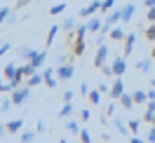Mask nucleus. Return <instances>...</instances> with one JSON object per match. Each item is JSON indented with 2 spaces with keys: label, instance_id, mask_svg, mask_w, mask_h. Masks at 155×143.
<instances>
[{
  "label": "nucleus",
  "instance_id": "22",
  "mask_svg": "<svg viewBox=\"0 0 155 143\" xmlns=\"http://www.w3.org/2000/svg\"><path fill=\"white\" fill-rule=\"evenodd\" d=\"M113 127L117 129V134H120V136H127V132H129V127H127L120 117H115V120H113Z\"/></svg>",
  "mask_w": 155,
  "mask_h": 143
},
{
  "label": "nucleus",
  "instance_id": "23",
  "mask_svg": "<svg viewBox=\"0 0 155 143\" xmlns=\"http://www.w3.org/2000/svg\"><path fill=\"white\" fill-rule=\"evenodd\" d=\"M132 96H134V106H146V103H148V96H146V92H139V89H136Z\"/></svg>",
  "mask_w": 155,
  "mask_h": 143
},
{
  "label": "nucleus",
  "instance_id": "11",
  "mask_svg": "<svg viewBox=\"0 0 155 143\" xmlns=\"http://www.w3.org/2000/svg\"><path fill=\"white\" fill-rule=\"evenodd\" d=\"M117 101H120V106H122L125 110H134V96H132V94H127V92H122Z\"/></svg>",
  "mask_w": 155,
  "mask_h": 143
},
{
  "label": "nucleus",
  "instance_id": "29",
  "mask_svg": "<svg viewBox=\"0 0 155 143\" xmlns=\"http://www.w3.org/2000/svg\"><path fill=\"white\" fill-rule=\"evenodd\" d=\"M14 87H12L10 80H0V94H5V92H12Z\"/></svg>",
  "mask_w": 155,
  "mask_h": 143
},
{
  "label": "nucleus",
  "instance_id": "52",
  "mask_svg": "<svg viewBox=\"0 0 155 143\" xmlns=\"http://www.w3.org/2000/svg\"><path fill=\"white\" fill-rule=\"evenodd\" d=\"M143 5H146V7H153V5H155V0H143Z\"/></svg>",
  "mask_w": 155,
  "mask_h": 143
},
{
  "label": "nucleus",
  "instance_id": "14",
  "mask_svg": "<svg viewBox=\"0 0 155 143\" xmlns=\"http://www.w3.org/2000/svg\"><path fill=\"white\" fill-rule=\"evenodd\" d=\"M45 61H47V52H45V49H42V52H35L33 59H31V63H33L35 68H42V66H45Z\"/></svg>",
  "mask_w": 155,
  "mask_h": 143
},
{
  "label": "nucleus",
  "instance_id": "51",
  "mask_svg": "<svg viewBox=\"0 0 155 143\" xmlns=\"http://www.w3.org/2000/svg\"><path fill=\"white\" fill-rule=\"evenodd\" d=\"M5 134H7V129H5V124H0V138H2Z\"/></svg>",
  "mask_w": 155,
  "mask_h": 143
},
{
  "label": "nucleus",
  "instance_id": "47",
  "mask_svg": "<svg viewBox=\"0 0 155 143\" xmlns=\"http://www.w3.org/2000/svg\"><path fill=\"white\" fill-rule=\"evenodd\" d=\"M31 0H17V5H14V10H21V7H26Z\"/></svg>",
  "mask_w": 155,
  "mask_h": 143
},
{
  "label": "nucleus",
  "instance_id": "42",
  "mask_svg": "<svg viewBox=\"0 0 155 143\" xmlns=\"http://www.w3.org/2000/svg\"><path fill=\"white\" fill-rule=\"evenodd\" d=\"M10 49H12V45H10V42H2V45H0V57H5V54H7Z\"/></svg>",
  "mask_w": 155,
  "mask_h": 143
},
{
  "label": "nucleus",
  "instance_id": "3",
  "mask_svg": "<svg viewBox=\"0 0 155 143\" xmlns=\"http://www.w3.org/2000/svg\"><path fill=\"white\" fill-rule=\"evenodd\" d=\"M54 73H57L59 82H66V80H71V77H73L75 68L71 66V63H61V66H57V68H54Z\"/></svg>",
  "mask_w": 155,
  "mask_h": 143
},
{
  "label": "nucleus",
  "instance_id": "28",
  "mask_svg": "<svg viewBox=\"0 0 155 143\" xmlns=\"http://www.w3.org/2000/svg\"><path fill=\"white\" fill-rule=\"evenodd\" d=\"M57 33H59V26H52L49 28V33H47V47L54 42V38H57Z\"/></svg>",
  "mask_w": 155,
  "mask_h": 143
},
{
  "label": "nucleus",
  "instance_id": "5",
  "mask_svg": "<svg viewBox=\"0 0 155 143\" xmlns=\"http://www.w3.org/2000/svg\"><path fill=\"white\" fill-rule=\"evenodd\" d=\"M54 68H42V82L47 85V89H57L59 85V77H54Z\"/></svg>",
  "mask_w": 155,
  "mask_h": 143
},
{
  "label": "nucleus",
  "instance_id": "31",
  "mask_svg": "<svg viewBox=\"0 0 155 143\" xmlns=\"http://www.w3.org/2000/svg\"><path fill=\"white\" fill-rule=\"evenodd\" d=\"M33 138H35V132H24V134L19 136L21 143H28V141H33Z\"/></svg>",
  "mask_w": 155,
  "mask_h": 143
},
{
  "label": "nucleus",
  "instance_id": "10",
  "mask_svg": "<svg viewBox=\"0 0 155 143\" xmlns=\"http://www.w3.org/2000/svg\"><path fill=\"white\" fill-rule=\"evenodd\" d=\"M82 52H85V38L82 35H73V57H82Z\"/></svg>",
  "mask_w": 155,
  "mask_h": 143
},
{
  "label": "nucleus",
  "instance_id": "8",
  "mask_svg": "<svg viewBox=\"0 0 155 143\" xmlns=\"http://www.w3.org/2000/svg\"><path fill=\"white\" fill-rule=\"evenodd\" d=\"M117 21H122V7H113V10L108 12V17H106V21H104V24H106V26H115Z\"/></svg>",
  "mask_w": 155,
  "mask_h": 143
},
{
  "label": "nucleus",
  "instance_id": "35",
  "mask_svg": "<svg viewBox=\"0 0 155 143\" xmlns=\"http://www.w3.org/2000/svg\"><path fill=\"white\" fill-rule=\"evenodd\" d=\"M146 38L150 40V42H153V40H155V21H153V24H150V26H148V28H146Z\"/></svg>",
  "mask_w": 155,
  "mask_h": 143
},
{
  "label": "nucleus",
  "instance_id": "19",
  "mask_svg": "<svg viewBox=\"0 0 155 143\" xmlns=\"http://www.w3.org/2000/svg\"><path fill=\"white\" fill-rule=\"evenodd\" d=\"M24 127V120H10V122L5 124V129H7V134H17Z\"/></svg>",
  "mask_w": 155,
  "mask_h": 143
},
{
  "label": "nucleus",
  "instance_id": "54",
  "mask_svg": "<svg viewBox=\"0 0 155 143\" xmlns=\"http://www.w3.org/2000/svg\"><path fill=\"white\" fill-rule=\"evenodd\" d=\"M150 87H155V77H150Z\"/></svg>",
  "mask_w": 155,
  "mask_h": 143
},
{
  "label": "nucleus",
  "instance_id": "15",
  "mask_svg": "<svg viewBox=\"0 0 155 143\" xmlns=\"http://www.w3.org/2000/svg\"><path fill=\"white\" fill-rule=\"evenodd\" d=\"M101 26H104V21L92 14V19L87 21V31H89V33H99V31H101Z\"/></svg>",
  "mask_w": 155,
  "mask_h": 143
},
{
  "label": "nucleus",
  "instance_id": "21",
  "mask_svg": "<svg viewBox=\"0 0 155 143\" xmlns=\"http://www.w3.org/2000/svg\"><path fill=\"white\" fill-rule=\"evenodd\" d=\"M35 70H38V68L33 66V63H31V61H26V63H24V66H19V73L24 77H28V75H33V73H35Z\"/></svg>",
  "mask_w": 155,
  "mask_h": 143
},
{
  "label": "nucleus",
  "instance_id": "1",
  "mask_svg": "<svg viewBox=\"0 0 155 143\" xmlns=\"http://www.w3.org/2000/svg\"><path fill=\"white\" fill-rule=\"evenodd\" d=\"M31 92H33V89H31L28 85L17 87V89L12 92V103H14V106H24V103H26V101L31 99Z\"/></svg>",
  "mask_w": 155,
  "mask_h": 143
},
{
  "label": "nucleus",
  "instance_id": "43",
  "mask_svg": "<svg viewBox=\"0 0 155 143\" xmlns=\"http://www.w3.org/2000/svg\"><path fill=\"white\" fill-rule=\"evenodd\" d=\"M146 19L150 21V24L155 21V5H153V7H148V14H146Z\"/></svg>",
  "mask_w": 155,
  "mask_h": 143
},
{
  "label": "nucleus",
  "instance_id": "37",
  "mask_svg": "<svg viewBox=\"0 0 155 143\" xmlns=\"http://www.w3.org/2000/svg\"><path fill=\"white\" fill-rule=\"evenodd\" d=\"M80 141H82V143H89V141H92V134H89L87 129H80Z\"/></svg>",
  "mask_w": 155,
  "mask_h": 143
},
{
  "label": "nucleus",
  "instance_id": "45",
  "mask_svg": "<svg viewBox=\"0 0 155 143\" xmlns=\"http://www.w3.org/2000/svg\"><path fill=\"white\" fill-rule=\"evenodd\" d=\"M87 33H89V31H87V24H85V26H78V31H75V35H82V38H85Z\"/></svg>",
  "mask_w": 155,
  "mask_h": 143
},
{
  "label": "nucleus",
  "instance_id": "36",
  "mask_svg": "<svg viewBox=\"0 0 155 143\" xmlns=\"http://www.w3.org/2000/svg\"><path fill=\"white\" fill-rule=\"evenodd\" d=\"M12 106H14V103H12V96H10V99H5V101H2V103H0V113H2V110H5V113H7V110H10Z\"/></svg>",
  "mask_w": 155,
  "mask_h": 143
},
{
  "label": "nucleus",
  "instance_id": "7",
  "mask_svg": "<svg viewBox=\"0 0 155 143\" xmlns=\"http://www.w3.org/2000/svg\"><path fill=\"white\" fill-rule=\"evenodd\" d=\"M125 92V85H122V75H117V80L113 82V87L108 89V94H110V99L115 101V99H120V94Z\"/></svg>",
  "mask_w": 155,
  "mask_h": 143
},
{
  "label": "nucleus",
  "instance_id": "49",
  "mask_svg": "<svg viewBox=\"0 0 155 143\" xmlns=\"http://www.w3.org/2000/svg\"><path fill=\"white\" fill-rule=\"evenodd\" d=\"M101 42H106V33H99L97 35V45H101Z\"/></svg>",
  "mask_w": 155,
  "mask_h": 143
},
{
  "label": "nucleus",
  "instance_id": "13",
  "mask_svg": "<svg viewBox=\"0 0 155 143\" xmlns=\"http://www.w3.org/2000/svg\"><path fill=\"white\" fill-rule=\"evenodd\" d=\"M143 120L146 122H155V101H148L146 103V110H143Z\"/></svg>",
  "mask_w": 155,
  "mask_h": 143
},
{
  "label": "nucleus",
  "instance_id": "48",
  "mask_svg": "<svg viewBox=\"0 0 155 143\" xmlns=\"http://www.w3.org/2000/svg\"><path fill=\"white\" fill-rule=\"evenodd\" d=\"M73 96H75V92L68 89V92H64V101H73Z\"/></svg>",
  "mask_w": 155,
  "mask_h": 143
},
{
  "label": "nucleus",
  "instance_id": "9",
  "mask_svg": "<svg viewBox=\"0 0 155 143\" xmlns=\"http://www.w3.org/2000/svg\"><path fill=\"white\" fill-rule=\"evenodd\" d=\"M122 42H125V54H122V57H129V54L134 52V47H136V33H127Z\"/></svg>",
  "mask_w": 155,
  "mask_h": 143
},
{
  "label": "nucleus",
  "instance_id": "30",
  "mask_svg": "<svg viewBox=\"0 0 155 143\" xmlns=\"http://www.w3.org/2000/svg\"><path fill=\"white\" fill-rule=\"evenodd\" d=\"M64 10H66V2H59V5H52V7H49V14H61Z\"/></svg>",
  "mask_w": 155,
  "mask_h": 143
},
{
  "label": "nucleus",
  "instance_id": "26",
  "mask_svg": "<svg viewBox=\"0 0 155 143\" xmlns=\"http://www.w3.org/2000/svg\"><path fill=\"white\" fill-rule=\"evenodd\" d=\"M75 21H78L75 17H68V19L61 24V31H73V28H75Z\"/></svg>",
  "mask_w": 155,
  "mask_h": 143
},
{
  "label": "nucleus",
  "instance_id": "16",
  "mask_svg": "<svg viewBox=\"0 0 155 143\" xmlns=\"http://www.w3.org/2000/svg\"><path fill=\"white\" fill-rule=\"evenodd\" d=\"M134 12H136V7H134V2H127L125 7H122V21H132V17H134Z\"/></svg>",
  "mask_w": 155,
  "mask_h": 143
},
{
  "label": "nucleus",
  "instance_id": "12",
  "mask_svg": "<svg viewBox=\"0 0 155 143\" xmlns=\"http://www.w3.org/2000/svg\"><path fill=\"white\" fill-rule=\"evenodd\" d=\"M125 31L120 28V26H110V31H108V38L110 40H115V42H122V40H125Z\"/></svg>",
  "mask_w": 155,
  "mask_h": 143
},
{
  "label": "nucleus",
  "instance_id": "46",
  "mask_svg": "<svg viewBox=\"0 0 155 143\" xmlns=\"http://www.w3.org/2000/svg\"><path fill=\"white\" fill-rule=\"evenodd\" d=\"M80 117H82V122H87L89 117H92V113H89L87 108H82V110H80Z\"/></svg>",
  "mask_w": 155,
  "mask_h": 143
},
{
  "label": "nucleus",
  "instance_id": "20",
  "mask_svg": "<svg viewBox=\"0 0 155 143\" xmlns=\"http://www.w3.org/2000/svg\"><path fill=\"white\" fill-rule=\"evenodd\" d=\"M17 70H19V66H17L14 61H12V63H7V66H5V70H2V75H5V80H12V77L17 75Z\"/></svg>",
  "mask_w": 155,
  "mask_h": 143
},
{
  "label": "nucleus",
  "instance_id": "4",
  "mask_svg": "<svg viewBox=\"0 0 155 143\" xmlns=\"http://www.w3.org/2000/svg\"><path fill=\"white\" fill-rule=\"evenodd\" d=\"M101 12V0H92L87 7H82V10L78 12L75 17H80V19H85V17H92V14H99Z\"/></svg>",
  "mask_w": 155,
  "mask_h": 143
},
{
  "label": "nucleus",
  "instance_id": "33",
  "mask_svg": "<svg viewBox=\"0 0 155 143\" xmlns=\"http://www.w3.org/2000/svg\"><path fill=\"white\" fill-rule=\"evenodd\" d=\"M10 7H7V5H5V7H0V24H5V21H7V17H10Z\"/></svg>",
  "mask_w": 155,
  "mask_h": 143
},
{
  "label": "nucleus",
  "instance_id": "55",
  "mask_svg": "<svg viewBox=\"0 0 155 143\" xmlns=\"http://www.w3.org/2000/svg\"><path fill=\"white\" fill-rule=\"evenodd\" d=\"M40 2H45V0H40Z\"/></svg>",
  "mask_w": 155,
  "mask_h": 143
},
{
  "label": "nucleus",
  "instance_id": "41",
  "mask_svg": "<svg viewBox=\"0 0 155 143\" xmlns=\"http://www.w3.org/2000/svg\"><path fill=\"white\" fill-rule=\"evenodd\" d=\"M78 92H80V96H89V85H87V82H82Z\"/></svg>",
  "mask_w": 155,
  "mask_h": 143
},
{
  "label": "nucleus",
  "instance_id": "53",
  "mask_svg": "<svg viewBox=\"0 0 155 143\" xmlns=\"http://www.w3.org/2000/svg\"><path fill=\"white\" fill-rule=\"evenodd\" d=\"M150 59L155 61V40H153V49H150Z\"/></svg>",
  "mask_w": 155,
  "mask_h": 143
},
{
  "label": "nucleus",
  "instance_id": "50",
  "mask_svg": "<svg viewBox=\"0 0 155 143\" xmlns=\"http://www.w3.org/2000/svg\"><path fill=\"white\" fill-rule=\"evenodd\" d=\"M146 96H148V101H155V87L150 89V92H146Z\"/></svg>",
  "mask_w": 155,
  "mask_h": 143
},
{
  "label": "nucleus",
  "instance_id": "24",
  "mask_svg": "<svg viewBox=\"0 0 155 143\" xmlns=\"http://www.w3.org/2000/svg\"><path fill=\"white\" fill-rule=\"evenodd\" d=\"M150 66H153V59H150V57L136 61V68H139V70H143V73H148V70H150Z\"/></svg>",
  "mask_w": 155,
  "mask_h": 143
},
{
  "label": "nucleus",
  "instance_id": "2",
  "mask_svg": "<svg viewBox=\"0 0 155 143\" xmlns=\"http://www.w3.org/2000/svg\"><path fill=\"white\" fill-rule=\"evenodd\" d=\"M108 54H110V49H108L106 42H101V45H97V54H94V66L101 68L104 63L108 61Z\"/></svg>",
  "mask_w": 155,
  "mask_h": 143
},
{
  "label": "nucleus",
  "instance_id": "40",
  "mask_svg": "<svg viewBox=\"0 0 155 143\" xmlns=\"http://www.w3.org/2000/svg\"><path fill=\"white\" fill-rule=\"evenodd\" d=\"M54 63H57V66H61V63H68V54H61V52H59L57 59H54Z\"/></svg>",
  "mask_w": 155,
  "mask_h": 143
},
{
  "label": "nucleus",
  "instance_id": "39",
  "mask_svg": "<svg viewBox=\"0 0 155 143\" xmlns=\"http://www.w3.org/2000/svg\"><path fill=\"white\" fill-rule=\"evenodd\" d=\"M127 127H129V132H139V127H141V122H139V120H129V122H127Z\"/></svg>",
  "mask_w": 155,
  "mask_h": 143
},
{
  "label": "nucleus",
  "instance_id": "25",
  "mask_svg": "<svg viewBox=\"0 0 155 143\" xmlns=\"http://www.w3.org/2000/svg\"><path fill=\"white\" fill-rule=\"evenodd\" d=\"M59 115H61V117H68V115H73V103H71V101H64V106H61Z\"/></svg>",
  "mask_w": 155,
  "mask_h": 143
},
{
  "label": "nucleus",
  "instance_id": "32",
  "mask_svg": "<svg viewBox=\"0 0 155 143\" xmlns=\"http://www.w3.org/2000/svg\"><path fill=\"white\" fill-rule=\"evenodd\" d=\"M113 7H115V0H104L101 2V12H110Z\"/></svg>",
  "mask_w": 155,
  "mask_h": 143
},
{
  "label": "nucleus",
  "instance_id": "38",
  "mask_svg": "<svg viewBox=\"0 0 155 143\" xmlns=\"http://www.w3.org/2000/svg\"><path fill=\"white\" fill-rule=\"evenodd\" d=\"M101 73H104L106 77H110L113 75V63H104V66H101Z\"/></svg>",
  "mask_w": 155,
  "mask_h": 143
},
{
  "label": "nucleus",
  "instance_id": "27",
  "mask_svg": "<svg viewBox=\"0 0 155 143\" xmlns=\"http://www.w3.org/2000/svg\"><path fill=\"white\" fill-rule=\"evenodd\" d=\"M89 101H92L94 106L101 103V89H94V92H89Z\"/></svg>",
  "mask_w": 155,
  "mask_h": 143
},
{
  "label": "nucleus",
  "instance_id": "34",
  "mask_svg": "<svg viewBox=\"0 0 155 143\" xmlns=\"http://www.w3.org/2000/svg\"><path fill=\"white\" fill-rule=\"evenodd\" d=\"M66 129H68V132H71V134H80V124H78V122H73V120H71V122L66 124Z\"/></svg>",
  "mask_w": 155,
  "mask_h": 143
},
{
  "label": "nucleus",
  "instance_id": "17",
  "mask_svg": "<svg viewBox=\"0 0 155 143\" xmlns=\"http://www.w3.org/2000/svg\"><path fill=\"white\" fill-rule=\"evenodd\" d=\"M33 54H35V49L31 47V45H21V47H19V57L24 59V61H31Z\"/></svg>",
  "mask_w": 155,
  "mask_h": 143
},
{
  "label": "nucleus",
  "instance_id": "18",
  "mask_svg": "<svg viewBox=\"0 0 155 143\" xmlns=\"http://www.w3.org/2000/svg\"><path fill=\"white\" fill-rule=\"evenodd\" d=\"M26 85L31 87V89H35L38 85H42V73H33V75L26 77Z\"/></svg>",
  "mask_w": 155,
  "mask_h": 143
},
{
  "label": "nucleus",
  "instance_id": "6",
  "mask_svg": "<svg viewBox=\"0 0 155 143\" xmlns=\"http://www.w3.org/2000/svg\"><path fill=\"white\" fill-rule=\"evenodd\" d=\"M127 73V57H115L113 59V75H125Z\"/></svg>",
  "mask_w": 155,
  "mask_h": 143
},
{
  "label": "nucleus",
  "instance_id": "44",
  "mask_svg": "<svg viewBox=\"0 0 155 143\" xmlns=\"http://www.w3.org/2000/svg\"><path fill=\"white\" fill-rule=\"evenodd\" d=\"M146 141L155 143V122H153V127H150V132H148V136H146Z\"/></svg>",
  "mask_w": 155,
  "mask_h": 143
}]
</instances>
